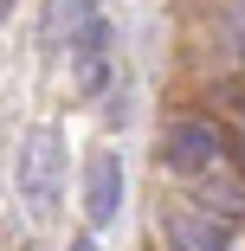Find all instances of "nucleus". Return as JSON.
<instances>
[{
    "instance_id": "1",
    "label": "nucleus",
    "mask_w": 245,
    "mask_h": 251,
    "mask_svg": "<svg viewBox=\"0 0 245 251\" xmlns=\"http://www.w3.org/2000/svg\"><path fill=\"white\" fill-rule=\"evenodd\" d=\"M13 180H20L26 213H32V219H45V213L58 206V193H65V135H58V129H32V135L20 142Z\"/></svg>"
},
{
    "instance_id": "6",
    "label": "nucleus",
    "mask_w": 245,
    "mask_h": 251,
    "mask_svg": "<svg viewBox=\"0 0 245 251\" xmlns=\"http://www.w3.org/2000/svg\"><path fill=\"white\" fill-rule=\"evenodd\" d=\"M90 20H97V0H52V20H45V32H52V39L65 32V45H71Z\"/></svg>"
},
{
    "instance_id": "7",
    "label": "nucleus",
    "mask_w": 245,
    "mask_h": 251,
    "mask_svg": "<svg viewBox=\"0 0 245 251\" xmlns=\"http://www.w3.org/2000/svg\"><path fill=\"white\" fill-rule=\"evenodd\" d=\"M71 251H97V238H90V232H84V238H71Z\"/></svg>"
},
{
    "instance_id": "2",
    "label": "nucleus",
    "mask_w": 245,
    "mask_h": 251,
    "mask_svg": "<svg viewBox=\"0 0 245 251\" xmlns=\"http://www.w3.org/2000/svg\"><path fill=\"white\" fill-rule=\"evenodd\" d=\"M162 161H168L174 174H187V180H207V174H219V168H226V142H219V129H213V123L174 116V123L162 129Z\"/></svg>"
},
{
    "instance_id": "3",
    "label": "nucleus",
    "mask_w": 245,
    "mask_h": 251,
    "mask_svg": "<svg viewBox=\"0 0 245 251\" xmlns=\"http://www.w3.org/2000/svg\"><path fill=\"white\" fill-rule=\"evenodd\" d=\"M116 213H123V155L97 148L84 168V219H90V232H104V226H116Z\"/></svg>"
},
{
    "instance_id": "5",
    "label": "nucleus",
    "mask_w": 245,
    "mask_h": 251,
    "mask_svg": "<svg viewBox=\"0 0 245 251\" xmlns=\"http://www.w3.org/2000/svg\"><path fill=\"white\" fill-rule=\"evenodd\" d=\"M71 71H78V90L84 97H104L110 90V20L104 13L71 39Z\"/></svg>"
},
{
    "instance_id": "4",
    "label": "nucleus",
    "mask_w": 245,
    "mask_h": 251,
    "mask_svg": "<svg viewBox=\"0 0 245 251\" xmlns=\"http://www.w3.org/2000/svg\"><path fill=\"white\" fill-rule=\"evenodd\" d=\"M162 238H168V251H232L226 226L200 206H162Z\"/></svg>"
}]
</instances>
